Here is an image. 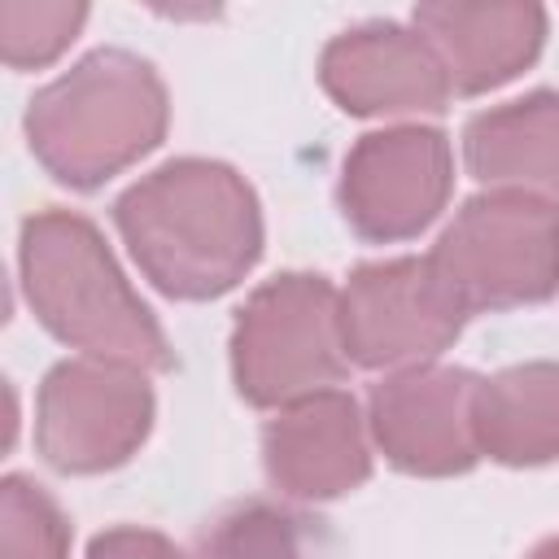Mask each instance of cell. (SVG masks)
<instances>
[{"label":"cell","mask_w":559,"mask_h":559,"mask_svg":"<svg viewBox=\"0 0 559 559\" xmlns=\"http://www.w3.org/2000/svg\"><path fill=\"white\" fill-rule=\"evenodd\" d=\"M114 218L140 271L188 301L227 293L262 253L258 201L223 162L183 157L153 170L118 197Z\"/></svg>","instance_id":"cell-1"},{"label":"cell","mask_w":559,"mask_h":559,"mask_svg":"<svg viewBox=\"0 0 559 559\" xmlns=\"http://www.w3.org/2000/svg\"><path fill=\"white\" fill-rule=\"evenodd\" d=\"M22 284L39 323L100 362L166 371L170 345L148 306L127 288L100 231L70 210H44L22 227Z\"/></svg>","instance_id":"cell-2"},{"label":"cell","mask_w":559,"mask_h":559,"mask_svg":"<svg viewBox=\"0 0 559 559\" xmlns=\"http://www.w3.org/2000/svg\"><path fill=\"white\" fill-rule=\"evenodd\" d=\"M166 131V87L148 61L100 48L35 92L26 135L35 157L70 188H96Z\"/></svg>","instance_id":"cell-3"},{"label":"cell","mask_w":559,"mask_h":559,"mask_svg":"<svg viewBox=\"0 0 559 559\" xmlns=\"http://www.w3.org/2000/svg\"><path fill=\"white\" fill-rule=\"evenodd\" d=\"M428 266L463 319L542 301L559 284V210L524 192H485L459 210Z\"/></svg>","instance_id":"cell-4"},{"label":"cell","mask_w":559,"mask_h":559,"mask_svg":"<svg viewBox=\"0 0 559 559\" xmlns=\"http://www.w3.org/2000/svg\"><path fill=\"white\" fill-rule=\"evenodd\" d=\"M236 389L253 406H280L336 384L349 367L336 293L319 275H280L253 293L231 336Z\"/></svg>","instance_id":"cell-5"},{"label":"cell","mask_w":559,"mask_h":559,"mask_svg":"<svg viewBox=\"0 0 559 559\" xmlns=\"http://www.w3.org/2000/svg\"><path fill=\"white\" fill-rule=\"evenodd\" d=\"M153 419V393L122 362H61L39 389L35 441L61 472H105L131 459Z\"/></svg>","instance_id":"cell-6"},{"label":"cell","mask_w":559,"mask_h":559,"mask_svg":"<svg viewBox=\"0 0 559 559\" xmlns=\"http://www.w3.org/2000/svg\"><path fill=\"white\" fill-rule=\"evenodd\" d=\"M336 310L345 358L362 367L437 358L463 328V310L450 301L428 258L358 266Z\"/></svg>","instance_id":"cell-7"},{"label":"cell","mask_w":559,"mask_h":559,"mask_svg":"<svg viewBox=\"0 0 559 559\" xmlns=\"http://www.w3.org/2000/svg\"><path fill=\"white\" fill-rule=\"evenodd\" d=\"M450 144L432 127L371 131L345 162L341 205L367 240H402L437 218L450 197Z\"/></svg>","instance_id":"cell-8"},{"label":"cell","mask_w":559,"mask_h":559,"mask_svg":"<svg viewBox=\"0 0 559 559\" xmlns=\"http://www.w3.org/2000/svg\"><path fill=\"white\" fill-rule=\"evenodd\" d=\"M476 376L445 367H415L371 389V432L384 454L424 476L467 472L476 463Z\"/></svg>","instance_id":"cell-9"},{"label":"cell","mask_w":559,"mask_h":559,"mask_svg":"<svg viewBox=\"0 0 559 559\" xmlns=\"http://www.w3.org/2000/svg\"><path fill=\"white\" fill-rule=\"evenodd\" d=\"M319 79L349 114H441L454 92L432 44L393 22L332 39L319 61Z\"/></svg>","instance_id":"cell-10"},{"label":"cell","mask_w":559,"mask_h":559,"mask_svg":"<svg viewBox=\"0 0 559 559\" xmlns=\"http://www.w3.org/2000/svg\"><path fill=\"white\" fill-rule=\"evenodd\" d=\"M266 472L293 498H332L367 476V441L354 397L323 389L288 402L266 428Z\"/></svg>","instance_id":"cell-11"},{"label":"cell","mask_w":559,"mask_h":559,"mask_svg":"<svg viewBox=\"0 0 559 559\" xmlns=\"http://www.w3.org/2000/svg\"><path fill=\"white\" fill-rule=\"evenodd\" d=\"M415 26L441 57L454 92H485L533 61L546 13L537 4H419Z\"/></svg>","instance_id":"cell-12"},{"label":"cell","mask_w":559,"mask_h":559,"mask_svg":"<svg viewBox=\"0 0 559 559\" xmlns=\"http://www.w3.org/2000/svg\"><path fill=\"white\" fill-rule=\"evenodd\" d=\"M467 170L498 192L559 197V96L533 92L476 114L463 131Z\"/></svg>","instance_id":"cell-13"},{"label":"cell","mask_w":559,"mask_h":559,"mask_svg":"<svg viewBox=\"0 0 559 559\" xmlns=\"http://www.w3.org/2000/svg\"><path fill=\"white\" fill-rule=\"evenodd\" d=\"M476 450L498 463L559 459V367L528 362L476 384L472 402Z\"/></svg>","instance_id":"cell-14"},{"label":"cell","mask_w":559,"mask_h":559,"mask_svg":"<svg viewBox=\"0 0 559 559\" xmlns=\"http://www.w3.org/2000/svg\"><path fill=\"white\" fill-rule=\"evenodd\" d=\"M70 528L57 502L26 476L4 480V555L0 559H66Z\"/></svg>","instance_id":"cell-15"},{"label":"cell","mask_w":559,"mask_h":559,"mask_svg":"<svg viewBox=\"0 0 559 559\" xmlns=\"http://www.w3.org/2000/svg\"><path fill=\"white\" fill-rule=\"evenodd\" d=\"M87 9L83 4H0V52L9 66H44L52 61L74 31L83 26Z\"/></svg>","instance_id":"cell-16"},{"label":"cell","mask_w":559,"mask_h":559,"mask_svg":"<svg viewBox=\"0 0 559 559\" xmlns=\"http://www.w3.org/2000/svg\"><path fill=\"white\" fill-rule=\"evenodd\" d=\"M297 520L249 502L223 515L197 546V559H297Z\"/></svg>","instance_id":"cell-17"},{"label":"cell","mask_w":559,"mask_h":559,"mask_svg":"<svg viewBox=\"0 0 559 559\" xmlns=\"http://www.w3.org/2000/svg\"><path fill=\"white\" fill-rule=\"evenodd\" d=\"M87 559H183L166 537L144 533V528H114L100 533L87 550Z\"/></svg>","instance_id":"cell-18"},{"label":"cell","mask_w":559,"mask_h":559,"mask_svg":"<svg viewBox=\"0 0 559 559\" xmlns=\"http://www.w3.org/2000/svg\"><path fill=\"white\" fill-rule=\"evenodd\" d=\"M528 559H559V537H555V542H546V546H537Z\"/></svg>","instance_id":"cell-19"}]
</instances>
